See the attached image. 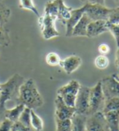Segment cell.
<instances>
[{"label":"cell","mask_w":119,"mask_h":131,"mask_svg":"<svg viewBox=\"0 0 119 131\" xmlns=\"http://www.w3.org/2000/svg\"><path fill=\"white\" fill-rule=\"evenodd\" d=\"M16 104H24L26 107L33 110L43 105V99L32 78L25 81L20 86L19 95L16 99Z\"/></svg>","instance_id":"obj_1"},{"label":"cell","mask_w":119,"mask_h":131,"mask_svg":"<svg viewBox=\"0 0 119 131\" xmlns=\"http://www.w3.org/2000/svg\"><path fill=\"white\" fill-rule=\"evenodd\" d=\"M25 79L19 74H14L7 82L1 84L0 87V105H5L8 100L17 99L20 86L24 83Z\"/></svg>","instance_id":"obj_2"},{"label":"cell","mask_w":119,"mask_h":131,"mask_svg":"<svg viewBox=\"0 0 119 131\" xmlns=\"http://www.w3.org/2000/svg\"><path fill=\"white\" fill-rule=\"evenodd\" d=\"M105 98L104 95L101 81H99L97 84L90 88L89 95V112L88 115H92L99 112H102L104 106Z\"/></svg>","instance_id":"obj_3"},{"label":"cell","mask_w":119,"mask_h":131,"mask_svg":"<svg viewBox=\"0 0 119 131\" xmlns=\"http://www.w3.org/2000/svg\"><path fill=\"white\" fill-rule=\"evenodd\" d=\"M80 83L76 80H71L66 85L60 87L57 90V94L61 96L67 105L74 107L77 94L78 93Z\"/></svg>","instance_id":"obj_4"},{"label":"cell","mask_w":119,"mask_h":131,"mask_svg":"<svg viewBox=\"0 0 119 131\" xmlns=\"http://www.w3.org/2000/svg\"><path fill=\"white\" fill-rule=\"evenodd\" d=\"M85 14L91 20H108L112 8H108L100 4H84Z\"/></svg>","instance_id":"obj_5"},{"label":"cell","mask_w":119,"mask_h":131,"mask_svg":"<svg viewBox=\"0 0 119 131\" xmlns=\"http://www.w3.org/2000/svg\"><path fill=\"white\" fill-rule=\"evenodd\" d=\"M55 21L56 19L47 14H44L42 16H40L38 18L39 26L42 30L43 37L45 39L49 40L60 36V33L55 27Z\"/></svg>","instance_id":"obj_6"},{"label":"cell","mask_w":119,"mask_h":131,"mask_svg":"<svg viewBox=\"0 0 119 131\" xmlns=\"http://www.w3.org/2000/svg\"><path fill=\"white\" fill-rule=\"evenodd\" d=\"M86 131H109L108 124L102 112L87 116Z\"/></svg>","instance_id":"obj_7"},{"label":"cell","mask_w":119,"mask_h":131,"mask_svg":"<svg viewBox=\"0 0 119 131\" xmlns=\"http://www.w3.org/2000/svg\"><path fill=\"white\" fill-rule=\"evenodd\" d=\"M89 95H90V87L81 85L78 93L77 94L75 105L76 112L82 115H88L89 112Z\"/></svg>","instance_id":"obj_8"},{"label":"cell","mask_w":119,"mask_h":131,"mask_svg":"<svg viewBox=\"0 0 119 131\" xmlns=\"http://www.w3.org/2000/svg\"><path fill=\"white\" fill-rule=\"evenodd\" d=\"M101 85L105 99L119 98V82L114 74L104 78L101 80Z\"/></svg>","instance_id":"obj_9"},{"label":"cell","mask_w":119,"mask_h":131,"mask_svg":"<svg viewBox=\"0 0 119 131\" xmlns=\"http://www.w3.org/2000/svg\"><path fill=\"white\" fill-rule=\"evenodd\" d=\"M55 106H56L55 117L60 120L71 119L73 116L76 113V108L67 105L63 99L58 94L55 100Z\"/></svg>","instance_id":"obj_10"},{"label":"cell","mask_w":119,"mask_h":131,"mask_svg":"<svg viewBox=\"0 0 119 131\" xmlns=\"http://www.w3.org/2000/svg\"><path fill=\"white\" fill-rule=\"evenodd\" d=\"M84 13H85L84 6H82L80 8H77V9L73 8L70 17L68 18L67 20H65V23H64V25L66 27V33H65L66 37H71L73 29H74V26L77 25V22L79 21V20L81 19V17L82 16V15H83Z\"/></svg>","instance_id":"obj_11"},{"label":"cell","mask_w":119,"mask_h":131,"mask_svg":"<svg viewBox=\"0 0 119 131\" xmlns=\"http://www.w3.org/2000/svg\"><path fill=\"white\" fill-rule=\"evenodd\" d=\"M105 32H108L106 20H92L87 26V38L97 37Z\"/></svg>","instance_id":"obj_12"},{"label":"cell","mask_w":119,"mask_h":131,"mask_svg":"<svg viewBox=\"0 0 119 131\" xmlns=\"http://www.w3.org/2000/svg\"><path fill=\"white\" fill-rule=\"evenodd\" d=\"M82 64V59L77 56H70L61 61L60 65L67 74H71Z\"/></svg>","instance_id":"obj_13"},{"label":"cell","mask_w":119,"mask_h":131,"mask_svg":"<svg viewBox=\"0 0 119 131\" xmlns=\"http://www.w3.org/2000/svg\"><path fill=\"white\" fill-rule=\"evenodd\" d=\"M91 21L92 20L84 13L79 21L74 26V29H73L72 36H75V37H87V26Z\"/></svg>","instance_id":"obj_14"},{"label":"cell","mask_w":119,"mask_h":131,"mask_svg":"<svg viewBox=\"0 0 119 131\" xmlns=\"http://www.w3.org/2000/svg\"><path fill=\"white\" fill-rule=\"evenodd\" d=\"M109 131H119V110L104 112Z\"/></svg>","instance_id":"obj_15"},{"label":"cell","mask_w":119,"mask_h":131,"mask_svg":"<svg viewBox=\"0 0 119 131\" xmlns=\"http://www.w3.org/2000/svg\"><path fill=\"white\" fill-rule=\"evenodd\" d=\"M87 116L76 113L71 118V131H86V123Z\"/></svg>","instance_id":"obj_16"},{"label":"cell","mask_w":119,"mask_h":131,"mask_svg":"<svg viewBox=\"0 0 119 131\" xmlns=\"http://www.w3.org/2000/svg\"><path fill=\"white\" fill-rule=\"evenodd\" d=\"M60 3H61V0H52V1L47 2L45 5L44 14L52 16L54 19H56V20H58Z\"/></svg>","instance_id":"obj_17"},{"label":"cell","mask_w":119,"mask_h":131,"mask_svg":"<svg viewBox=\"0 0 119 131\" xmlns=\"http://www.w3.org/2000/svg\"><path fill=\"white\" fill-rule=\"evenodd\" d=\"M25 106L24 104H17L15 107L12 109L6 110V118L12 121V122H16L18 121L23 110L25 109Z\"/></svg>","instance_id":"obj_18"},{"label":"cell","mask_w":119,"mask_h":131,"mask_svg":"<svg viewBox=\"0 0 119 131\" xmlns=\"http://www.w3.org/2000/svg\"><path fill=\"white\" fill-rule=\"evenodd\" d=\"M73 10L72 7H67L63 0H61L60 3V8H59V16L58 20H61L63 24L65 23V21L67 20L71 16V12Z\"/></svg>","instance_id":"obj_19"},{"label":"cell","mask_w":119,"mask_h":131,"mask_svg":"<svg viewBox=\"0 0 119 131\" xmlns=\"http://www.w3.org/2000/svg\"><path fill=\"white\" fill-rule=\"evenodd\" d=\"M119 110V98H111L105 99L104 106L102 112H106L109 111Z\"/></svg>","instance_id":"obj_20"},{"label":"cell","mask_w":119,"mask_h":131,"mask_svg":"<svg viewBox=\"0 0 119 131\" xmlns=\"http://www.w3.org/2000/svg\"><path fill=\"white\" fill-rule=\"evenodd\" d=\"M18 121L24 125L26 127H32L31 126V109L29 107H25L21 114L18 119Z\"/></svg>","instance_id":"obj_21"},{"label":"cell","mask_w":119,"mask_h":131,"mask_svg":"<svg viewBox=\"0 0 119 131\" xmlns=\"http://www.w3.org/2000/svg\"><path fill=\"white\" fill-rule=\"evenodd\" d=\"M56 124V131H71L72 121L71 119L60 120L55 117Z\"/></svg>","instance_id":"obj_22"},{"label":"cell","mask_w":119,"mask_h":131,"mask_svg":"<svg viewBox=\"0 0 119 131\" xmlns=\"http://www.w3.org/2000/svg\"><path fill=\"white\" fill-rule=\"evenodd\" d=\"M31 126L35 130L43 131V121L35 113L33 109H31Z\"/></svg>","instance_id":"obj_23"},{"label":"cell","mask_w":119,"mask_h":131,"mask_svg":"<svg viewBox=\"0 0 119 131\" xmlns=\"http://www.w3.org/2000/svg\"><path fill=\"white\" fill-rule=\"evenodd\" d=\"M94 64L98 69L104 70L105 69H107V67L109 64L108 58L105 55H100L95 59Z\"/></svg>","instance_id":"obj_24"},{"label":"cell","mask_w":119,"mask_h":131,"mask_svg":"<svg viewBox=\"0 0 119 131\" xmlns=\"http://www.w3.org/2000/svg\"><path fill=\"white\" fill-rule=\"evenodd\" d=\"M20 7L23 8V9H27V10H29L31 12H33L38 18L40 17L39 12L38 11L37 7H35L33 0H21Z\"/></svg>","instance_id":"obj_25"},{"label":"cell","mask_w":119,"mask_h":131,"mask_svg":"<svg viewBox=\"0 0 119 131\" xmlns=\"http://www.w3.org/2000/svg\"><path fill=\"white\" fill-rule=\"evenodd\" d=\"M61 61V59L58 54L55 52H50L46 56V62L50 66H58Z\"/></svg>","instance_id":"obj_26"},{"label":"cell","mask_w":119,"mask_h":131,"mask_svg":"<svg viewBox=\"0 0 119 131\" xmlns=\"http://www.w3.org/2000/svg\"><path fill=\"white\" fill-rule=\"evenodd\" d=\"M10 16H11L10 9L3 5L2 3H0V25H3L4 24H6Z\"/></svg>","instance_id":"obj_27"},{"label":"cell","mask_w":119,"mask_h":131,"mask_svg":"<svg viewBox=\"0 0 119 131\" xmlns=\"http://www.w3.org/2000/svg\"><path fill=\"white\" fill-rule=\"evenodd\" d=\"M10 43V38L7 29L3 25H0V46H8Z\"/></svg>","instance_id":"obj_28"},{"label":"cell","mask_w":119,"mask_h":131,"mask_svg":"<svg viewBox=\"0 0 119 131\" xmlns=\"http://www.w3.org/2000/svg\"><path fill=\"white\" fill-rule=\"evenodd\" d=\"M108 24H119V7L116 8H112L108 19L107 20Z\"/></svg>","instance_id":"obj_29"},{"label":"cell","mask_w":119,"mask_h":131,"mask_svg":"<svg viewBox=\"0 0 119 131\" xmlns=\"http://www.w3.org/2000/svg\"><path fill=\"white\" fill-rule=\"evenodd\" d=\"M107 26L109 32H111L113 36L115 38L117 46L119 45V24H108Z\"/></svg>","instance_id":"obj_30"},{"label":"cell","mask_w":119,"mask_h":131,"mask_svg":"<svg viewBox=\"0 0 119 131\" xmlns=\"http://www.w3.org/2000/svg\"><path fill=\"white\" fill-rule=\"evenodd\" d=\"M11 131H35V129L33 127H26L17 121L13 123Z\"/></svg>","instance_id":"obj_31"},{"label":"cell","mask_w":119,"mask_h":131,"mask_svg":"<svg viewBox=\"0 0 119 131\" xmlns=\"http://www.w3.org/2000/svg\"><path fill=\"white\" fill-rule=\"evenodd\" d=\"M13 123L14 122H12V121H10L7 118L4 119L0 123V131H11Z\"/></svg>","instance_id":"obj_32"},{"label":"cell","mask_w":119,"mask_h":131,"mask_svg":"<svg viewBox=\"0 0 119 131\" xmlns=\"http://www.w3.org/2000/svg\"><path fill=\"white\" fill-rule=\"evenodd\" d=\"M98 51L100 53V55H105L106 56L107 54L110 51V48L108 46L107 44L103 43V44H100L99 47H98Z\"/></svg>","instance_id":"obj_33"},{"label":"cell","mask_w":119,"mask_h":131,"mask_svg":"<svg viewBox=\"0 0 119 131\" xmlns=\"http://www.w3.org/2000/svg\"><path fill=\"white\" fill-rule=\"evenodd\" d=\"M80 1L84 3L85 4H100V5L105 6V0H80Z\"/></svg>","instance_id":"obj_34"},{"label":"cell","mask_w":119,"mask_h":131,"mask_svg":"<svg viewBox=\"0 0 119 131\" xmlns=\"http://www.w3.org/2000/svg\"><path fill=\"white\" fill-rule=\"evenodd\" d=\"M6 110L7 108L5 105H0V123L6 119Z\"/></svg>","instance_id":"obj_35"},{"label":"cell","mask_w":119,"mask_h":131,"mask_svg":"<svg viewBox=\"0 0 119 131\" xmlns=\"http://www.w3.org/2000/svg\"><path fill=\"white\" fill-rule=\"evenodd\" d=\"M117 47V52H116V58H115V64L117 66V68L119 69V45Z\"/></svg>","instance_id":"obj_36"},{"label":"cell","mask_w":119,"mask_h":131,"mask_svg":"<svg viewBox=\"0 0 119 131\" xmlns=\"http://www.w3.org/2000/svg\"><path fill=\"white\" fill-rule=\"evenodd\" d=\"M114 77H115V78L118 81V82H119V77L118 76H117L116 74H114Z\"/></svg>","instance_id":"obj_37"},{"label":"cell","mask_w":119,"mask_h":131,"mask_svg":"<svg viewBox=\"0 0 119 131\" xmlns=\"http://www.w3.org/2000/svg\"><path fill=\"white\" fill-rule=\"evenodd\" d=\"M114 1H115V2H116V3H117V5L119 6V0H114Z\"/></svg>","instance_id":"obj_38"},{"label":"cell","mask_w":119,"mask_h":131,"mask_svg":"<svg viewBox=\"0 0 119 131\" xmlns=\"http://www.w3.org/2000/svg\"><path fill=\"white\" fill-rule=\"evenodd\" d=\"M0 87H1V83H0Z\"/></svg>","instance_id":"obj_39"},{"label":"cell","mask_w":119,"mask_h":131,"mask_svg":"<svg viewBox=\"0 0 119 131\" xmlns=\"http://www.w3.org/2000/svg\"><path fill=\"white\" fill-rule=\"evenodd\" d=\"M35 131H39V130H35Z\"/></svg>","instance_id":"obj_40"}]
</instances>
